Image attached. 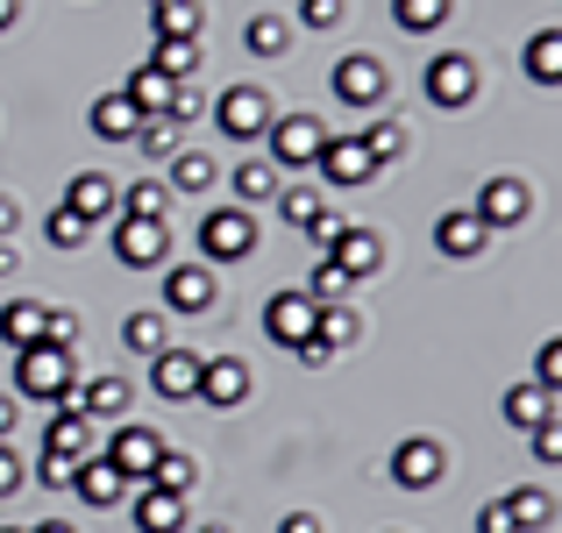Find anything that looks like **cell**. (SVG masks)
I'll return each instance as SVG.
<instances>
[{"label": "cell", "mask_w": 562, "mask_h": 533, "mask_svg": "<svg viewBox=\"0 0 562 533\" xmlns=\"http://www.w3.org/2000/svg\"><path fill=\"white\" fill-rule=\"evenodd\" d=\"M71 384H79V370H71V349H14V392L36 398V406H57V398H71Z\"/></svg>", "instance_id": "cell-1"}, {"label": "cell", "mask_w": 562, "mask_h": 533, "mask_svg": "<svg viewBox=\"0 0 562 533\" xmlns=\"http://www.w3.org/2000/svg\"><path fill=\"white\" fill-rule=\"evenodd\" d=\"M249 249H257V214L249 206L200 214V263H243Z\"/></svg>", "instance_id": "cell-2"}, {"label": "cell", "mask_w": 562, "mask_h": 533, "mask_svg": "<svg viewBox=\"0 0 562 533\" xmlns=\"http://www.w3.org/2000/svg\"><path fill=\"white\" fill-rule=\"evenodd\" d=\"M114 257H122L128 271H165V263H171V220L122 214V220H114Z\"/></svg>", "instance_id": "cell-3"}, {"label": "cell", "mask_w": 562, "mask_h": 533, "mask_svg": "<svg viewBox=\"0 0 562 533\" xmlns=\"http://www.w3.org/2000/svg\"><path fill=\"white\" fill-rule=\"evenodd\" d=\"M214 122H221L228 143H263V128H271L278 114H271V93H263V86H228L221 107H214Z\"/></svg>", "instance_id": "cell-4"}, {"label": "cell", "mask_w": 562, "mask_h": 533, "mask_svg": "<svg viewBox=\"0 0 562 533\" xmlns=\"http://www.w3.org/2000/svg\"><path fill=\"white\" fill-rule=\"evenodd\" d=\"M427 100H435L441 114L470 107V100H477V65H470L463 50H441V57H427Z\"/></svg>", "instance_id": "cell-5"}, {"label": "cell", "mask_w": 562, "mask_h": 533, "mask_svg": "<svg viewBox=\"0 0 562 533\" xmlns=\"http://www.w3.org/2000/svg\"><path fill=\"white\" fill-rule=\"evenodd\" d=\"M100 455H108V463L122 469L128 484H136V477L150 484L157 455H165V434H157V427H136V420H128V427H114V434H108V449H100Z\"/></svg>", "instance_id": "cell-6"}, {"label": "cell", "mask_w": 562, "mask_h": 533, "mask_svg": "<svg viewBox=\"0 0 562 533\" xmlns=\"http://www.w3.org/2000/svg\"><path fill=\"white\" fill-rule=\"evenodd\" d=\"M263 136H271V157H278V171H306V165L321 157V143H328V128H321L314 114H285V122H271Z\"/></svg>", "instance_id": "cell-7"}, {"label": "cell", "mask_w": 562, "mask_h": 533, "mask_svg": "<svg viewBox=\"0 0 562 533\" xmlns=\"http://www.w3.org/2000/svg\"><path fill=\"white\" fill-rule=\"evenodd\" d=\"M441 469H449V449H441L435 434H413L392 449V484H406V491H435Z\"/></svg>", "instance_id": "cell-8"}, {"label": "cell", "mask_w": 562, "mask_h": 533, "mask_svg": "<svg viewBox=\"0 0 562 533\" xmlns=\"http://www.w3.org/2000/svg\"><path fill=\"white\" fill-rule=\"evenodd\" d=\"M263 334H271L278 349L300 355L306 342H314V299H306V292H278V299L263 306Z\"/></svg>", "instance_id": "cell-9"}, {"label": "cell", "mask_w": 562, "mask_h": 533, "mask_svg": "<svg viewBox=\"0 0 562 533\" xmlns=\"http://www.w3.org/2000/svg\"><path fill=\"white\" fill-rule=\"evenodd\" d=\"M335 100L357 107V114H378L384 107V65L378 57H342L335 65Z\"/></svg>", "instance_id": "cell-10"}, {"label": "cell", "mask_w": 562, "mask_h": 533, "mask_svg": "<svg viewBox=\"0 0 562 533\" xmlns=\"http://www.w3.org/2000/svg\"><path fill=\"white\" fill-rule=\"evenodd\" d=\"M165 306L171 314H206L214 306V263H165Z\"/></svg>", "instance_id": "cell-11"}, {"label": "cell", "mask_w": 562, "mask_h": 533, "mask_svg": "<svg viewBox=\"0 0 562 533\" xmlns=\"http://www.w3.org/2000/svg\"><path fill=\"white\" fill-rule=\"evenodd\" d=\"M314 165H321V178H328V185H371V178H378L371 150H363L357 136H328V143H321V157H314Z\"/></svg>", "instance_id": "cell-12"}, {"label": "cell", "mask_w": 562, "mask_h": 533, "mask_svg": "<svg viewBox=\"0 0 562 533\" xmlns=\"http://www.w3.org/2000/svg\"><path fill=\"white\" fill-rule=\"evenodd\" d=\"M527 206H535V200H527L520 178H484V192H477V206H470V214H477L484 228H520Z\"/></svg>", "instance_id": "cell-13"}, {"label": "cell", "mask_w": 562, "mask_h": 533, "mask_svg": "<svg viewBox=\"0 0 562 533\" xmlns=\"http://www.w3.org/2000/svg\"><path fill=\"white\" fill-rule=\"evenodd\" d=\"M71 491H79V506L108 512V506H122V498H128V477L108 463V455H86V463L71 469Z\"/></svg>", "instance_id": "cell-14"}, {"label": "cell", "mask_w": 562, "mask_h": 533, "mask_svg": "<svg viewBox=\"0 0 562 533\" xmlns=\"http://www.w3.org/2000/svg\"><path fill=\"white\" fill-rule=\"evenodd\" d=\"M43 449H57V455H71V463H86V455H100V434H93V420H86L79 406H50Z\"/></svg>", "instance_id": "cell-15"}, {"label": "cell", "mask_w": 562, "mask_h": 533, "mask_svg": "<svg viewBox=\"0 0 562 533\" xmlns=\"http://www.w3.org/2000/svg\"><path fill=\"white\" fill-rule=\"evenodd\" d=\"M192 398H206V406H243L249 398V363L243 355H214V363H200V392Z\"/></svg>", "instance_id": "cell-16"}, {"label": "cell", "mask_w": 562, "mask_h": 533, "mask_svg": "<svg viewBox=\"0 0 562 533\" xmlns=\"http://www.w3.org/2000/svg\"><path fill=\"white\" fill-rule=\"evenodd\" d=\"M65 206H71V214H86V220H108V214H122V185H114L108 171H79V178H71V192H65Z\"/></svg>", "instance_id": "cell-17"}, {"label": "cell", "mask_w": 562, "mask_h": 533, "mask_svg": "<svg viewBox=\"0 0 562 533\" xmlns=\"http://www.w3.org/2000/svg\"><path fill=\"white\" fill-rule=\"evenodd\" d=\"M328 263H335V271L349 277V285H357V277H371L378 263H384V242H378L371 228H342V242L328 249Z\"/></svg>", "instance_id": "cell-18"}, {"label": "cell", "mask_w": 562, "mask_h": 533, "mask_svg": "<svg viewBox=\"0 0 562 533\" xmlns=\"http://www.w3.org/2000/svg\"><path fill=\"white\" fill-rule=\"evenodd\" d=\"M150 392L157 398H192L200 392V355H186V349L150 355Z\"/></svg>", "instance_id": "cell-19"}, {"label": "cell", "mask_w": 562, "mask_h": 533, "mask_svg": "<svg viewBox=\"0 0 562 533\" xmlns=\"http://www.w3.org/2000/svg\"><path fill=\"white\" fill-rule=\"evenodd\" d=\"M484 242H492V228H484L477 214H441V220H435V249H441V257H463V263H470Z\"/></svg>", "instance_id": "cell-20"}, {"label": "cell", "mask_w": 562, "mask_h": 533, "mask_svg": "<svg viewBox=\"0 0 562 533\" xmlns=\"http://www.w3.org/2000/svg\"><path fill=\"white\" fill-rule=\"evenodd\" d=\"M86 122H93V136H100V143H128V136L143 128V114L128 107V93H100L93 107H86Z\"/></svg>", "instance_id": "cell-21"}, {"label": "cell", "mask_w": 562, "mask_h": 533, "mask_svg": "<svg viewBox=\"0 0 562 533\" xmlns=\"http://www.w3.org/2000/svg\"><path fill=\"white\" fill-rule=\"evenodd\" d=\"M43 328H50V306H36V299L0 306V342H8V349H36Z\"/></svg>", "instance_id": "cell-22"}, {"label": "cell", "mask_w": 562, "mask_h": 533, "mask_svg": "<svg viewBox=\"0 0 562 533\" xmlns=\"http://www.w3.org/2000/svg\"><path fill=\"white\" fill-rule=\"evenodd\" d=\"M498 412H506L513 427H527V434H535L541 420H555V392H549V384H513V392L498 398Z\"/></svg>", "instance_id": "cell-23"}, {"label": "cell", "mask_w": 562, "mask_h": 533, "mask_svg": "<svg viewBox=\"0 0 562 533\" xmlns=\"http://www.w3.org/2000/svg\"><path fill=\"white\" fill-rule=\"evenodd\" d=\"M200 0H150V29H157V43H192L200 36Z\"/></svg>", "instance_id": "cell-24"}, {"label": "cell", "mask_w": 562, "mask_h": 533, "mask_svg": "<svg viewBox=\"0 0 562 533\" xmlns=\"http://www.w3.org/2000/svg\"><path fill=\"white\" fill-rule=\"evenodd\" d=\"M128 107L136 114H171V93H179V79H165V71L157 65H143V71H128Z\"/></svg>", "instance_id": "cell-25"}, {"label": "cell", "mask_w": 562, "mask_h": 533, "mask_svg": "<svg viewBox=\"0 0 562 533\" xmlns=\"http://www.w3.org/2000/svg\"><path fill=\"white\" fill-rule=\"evenodd\" d=\"M71 406H79L86 420H122V412H128V384L122 377H93V384L71 392Z\"/></svg>", "instance_id": "cell-26"}, {"label": "cell", "mask_w": 562, "mask_h": 533, "mask_svg": "<svg viewBox=\"0 0 562 533\" xmlns=\"http://www.w3.org/2000/svg\"><path fill=\"white\" fill-rule=\"evenodd\" d=\"M136 533H186V498H171V491H143L136 498Z\"/></svg>", "instance_id": "cell-27"}, {"label": "cell", "mask_w": 562, "mask_h": 533, "mask_svg": "<svg viewBox=\"0 0 562 533\" xmlns=\"http://www.w3.org/2000/svg\"><path fill=\"white\" fill-rule=\"evenodd\" d=\"M520 65H527V79H535V86H562V29H535Z\"/></svg>", "instance_id": "cell-28"}, {"label": "cell", "mask_w": 562, "mask_h": 533, "mask_svg": "<svg viewBox=\"0 0 562 533\" xmlns=\"http://www.w3.org/2000/svg\"><path fill=\"white\" fill-rule=\"evenodd\" d=\"M278 192V165L271 157H243L235 165V206H263Z\"/></svg>", "instance_id": "cell-29"}, {"label": "cell", "mask_w": 562, "mask_h": 533, "mask_svg": "<svg viewBox=\"0 0 562 533\" xmlns=\"http://www.w3.org/2000/svg\"><path fill=\"white\" fill-rule=\"evenodd\" d=\"M122 342L136 349V355H165V349H171V328H165V314H157V306L128 314V320H122Z\"/></svg>", "instance_id": "cell-30"}, {"label": "cell", "mask_w": 562, "mask_h": 533, "mask_svg": "<svg viewBox=\"0 0 562 533\" xmlns=\"http://www.w3.org/2000/svg\"><path fill=\"white\" fill-rule=\"evenodd\" d=\"M357 334H363V320L349 314V306H314V342L328 349V355H335V349H349Z\"/></svg>", "instance_id": "cell-31"}, {"label": "cell", "mask_w": 562, "mask_h": 533, "mask_svg": "<svg viewBox=\"0 0 562 533\" xmlns=\"http://www.w3.org/2000/svg\"><path fill=\"white\" fill-rule=\"evenodd\" d=\"M506 512H513V526H520V533H535V526L555 520V498L541 491V484H520V491H506Z\"/></svg>", "instance_id": "cell-32"}, {"label": "cell", "mask_w": 562, "mask_h": 533, "mask_svg": "<svg viewBox=\"0 0 562 533\" xmlns=\"http://www.w3.org/2000/svg\"><path fill=\"white\" fill-rule=\"evenodd\" d=\"M456 0H392V22L406 29V36H435L441 22H449Z\"/></svg>", "instance_id": "cell-33"}, {"label": "cell", "mask_w": 562, "mask_h": 533, "mask_svg": "<svg viewBox=\"0 0 562 533\" xmlns=\"http://www.w3.org/2000/svg\"><path fill=\"white\" fill-rule=\"evenodd\" d=\"M243 43H249V57H285L292 50V22L285 14H257V22L243 29Z\"/></svg>", "instance_id": "cell-34"}, {"label": "cell", "mask_w": 562, "mask_h": 533, "mask_svg": "<svg viewBox=\"0 0 562 533\" xmlns=\"http://www.w3.org/2000/svg\"><path fill=\"white\" fill-rule=\"evenodd\" d=\"M363 150H371V165H398V157H406V122H398V114H392V122H371V128H363Z\"/></svg>", "instance_id": "cell-35"}, {"label": "cell", "mask_w": 562, "mask_h": 533, "mask_svg": "<svg viewBox=\"0 0 562 533\" xmlns=\"http://www.w3.org/2000/svg\"><path fill=\"white\" fill-rule=\"evenodd\" d=\"M128 143H136L143 157H179V150H186V143H179V122H171V114H143V128H136Z\"/></svg>", "instance_id": "cell-36"}, {"label": "cell", "mask_w": 562, "mask_h": 533, "mask_svg": "<svg viewBox=\"0 0 562 533\" xmlns=\"http://www.w3.org/2000/svg\"><path fill=\"white\" fill-rule=\"evenodd\" d=\"M150 484H157V491H171V498H192V484H200V469H192V455L165 449V455H157V469H150Z\"/></svg>", "instance_id": "cell-37"}, {"label": "cell", "mask_w": 562, "mask_h": 533, "mask_svg": "<svg viewBox=\"0 0 562 533\" xmlns=\"http://www.w3.org/2000/svg\"><path fill=\"white\" fill-rule=\"evenodd\" d=\"M214 178H221L214 157H200V150H179V157H171V185H179V192H214Z\"/></svg>", "instance_id": "cell-38"}, {"label": "cell", "mask_w": 562, "mask_h": 533, "mask_svg": "<svg viewBox=\"0 0 562 533\" xmlns=\"http://www.w3.org/2000/svg\"><path fill=\"white\" fill-rule=\"evenodd\" d=\"M165 178H136V185L122 192V214H136V220H165Z\"/></svg>", "instance_id": "cell-39"}, {"label": "cell", "mask_w": 562, "mask_h": 533, "mask_svg": "<svg viewBox=\"0 0 562 533\" xmlns=\"http://www.w3.org/2000/svg\"><path fill=\"white\" fill-rule=\"evenodd\" d=\"M157 71H165V79H192V71H200V43H157V57H150Z\"/></svg>", "instance_id": "cell-40"}, {"label": "cell", "mask_w": 562, "mask_h": 533, "mask_svg": "<svg viewBox=\"0 0 562 533\" xmlns=\"http://www.w3.org/2000/svg\"><path fill=\"white\" fill-rule=\"evenodd\" d=\"M342 292H349V277L335 271L328 257H321V263H314V277H306V299H314V306H342Z\"/></svg>", "instance_id": "cell-41"}, {"label": "cell", "mask_w": 562, "mask_h": 533, "mask_svg": "<svg viewBox=\"0 0 562 533\" xmlns=\"http://www.w3.org/2000/svg\"><path fill=\"white\" fill-rule=\"evenodd\" d=\"M43 235H50V249H79L86 235H93V220H86V214H71V206H57V214H50V228H43Z\"/></svg>", "instance_id": "cell-42"}, {"label": "cell", "mask_w": 562, "mask_h": 533, "mask_svg": "<svg viewBox=\"0 0 562 533\" xmlns=\"http://www.w3.org/2000/svg\"><path fill=\"white\" fill-rule=\"evenodd\" d=\"M71 469H79V463H71V455H57V449L36 455V484H43V491H71Z\"/></svg>", "instance_id": "cell-43"}, {"label": "cell", "mask_w": 562, "mask_h": 533, "mask_svg": "<svg viewBox=\"0 0 562 533\" xmlns=\"http://www.w3.org/2000/svg\"><path fill=\"white\" fill-rule=\"evenodd\" d=\"M535 384H549V392L562 398V334H549V342L535 349Z\"/></svg>", "instance_id": "cell-44"}, {"label": "cell", "mask_w": 562, "mask_h": 533, "mask_svg": "<svg viewBox=\"0 0 562 533\" xmlns=\"http://www.w3.org/2000/svg\"><path fill=\"white\" fill-rule=\"evenodd\" d=\"M278 214H285V220H292V228H306V220H314V214H321V192H314V185H292V192H285V200H278Z\"/></svg>", "instance_id": "cell-45"}, {"label": "cell", "mask_w": 562, "mask_h": 533, "mask_svg": "<svg viewBox=\"0 0 562 533\" xmlns=\"http://www.w3.org/2000/svg\"><path fill=\"white\" fill-rule=\"evenodd\" d=\"M349 14V0H300V22L306 29H335Z\"/></svg>", "instance_id": "cell-46"}, {"label": "cell", "mask_w": 562, "mask_h": 533, "mask_svg": "<svg viewBox=\"0 0 562 533\" xmlns=\"http://www.w3.org/2000/svg\"><path fill=\"white\" fill-rule=\"evenodd\" d=\"M527 449H535V463H562V420H541Z\"/></svg>", "instance_id": "cell-47"}, {"label": "cell", "mask_w": 562, "mask_h": 533, "mask_svg": "<svg viewBox=\"0 0 562 533\" xmlns=\"http://www.w3.org/2000/svg\"><path fill=\"white\" fill-rule=\"evenodd\" d=\"M477 533H520L513 512H506V498H484V506H477Z\"/></svg>", "instance_id": "cell-48"}, {"label": "cell", "mask_w": 562, "mask_h": 533, "mask_svg": "<svg viewBox=\"0 0 562 533\" xmlns=\"http://www.w3.org/2000/svg\"><path fill=\"white\" fill-rule=\"evenodd\" d=\"M342 228H349V220H342V214H328V206H321V214L306 220V235H314L321 249H335V242H342Z\"/></svg>", "instance_id": "cell-49"}, {"label": "cell", "mask_w": 562, "mask_h": 533, "mask_svg": "<svg viewBox=\"0 0 562 533\" xmlns=\"http://www.w3.org/2000/svg\"><path fill=\"white\" fill-rule=\"evenodd\" d=\"M14 484H22V463H14V449H8V441H0V498H8Z\"/></svg>", "instance_id": "cell-50"}, {"label": "cell", "mask_w": 562, "mask_h": 533, "mask_svg": "<svg viewBox=\"0 0 562 533\" xmlns=\"http://www.w3.org/2000/svg\"><path fill=\"white\" fill-rule=\"evenodd\" d=\"M278 533H321V520H314V512H285V520H278Z\"/></svg>", "instance_id": "cell-51"}, {"label": "cell", "mask_w": 562, "mask_h": 533, "mask_svg": "<svg viewBox=\"0 0 562 533\" xmlns=\"http://www.w3.org/2000/svg\"><path fill=\"white\" fill-rule=\"evenodd\" d=\"M8 235H14V200L0 192V242H8Z\"/></svg>", "instance_id": "cell-52"}, {"label": "cell", "mask_w": 562, "mask_h": 533, "mask_svg": "<svg viewBox=\"0 0 562 533\" xmlns=\"http://www.w3.org/2000/svg\"><path fill=\"white\" fill-rule=\"evenodd\" d=\"M8 434H14V398L0 392V441H8Z\"/></svg>", "instance_id": "cell-53"}, {"label": "cell", "mask_w": 562, "mask_h": 533, "mask_svg": "<svg viewBox=\"0 0 562 533\" xmlns=\"http://www.w3.org/2000/svg\"><path fill=\"white\" fill-rule=\"evenodd\" d=\"M14 271H22V263H14V249L0 242V277H14Z\"/></svg>", "instance_id": "cell-54"}, {"label": "cell", "mask_w": 562, "mask_h": 533, "mask_svg": "<svg viewBox=\"0 0 562 533\" xmlns=\"http://www.w3.org/2000/svg\"><path fill=\"white\" fill-rule=\"evenodd\" d=\"M14 14H22V0H0V29H14Z\"/></svg>", "instance_id": "cell-55"}, {"label": "cell", "mask_w": 562, "mask_h": 533, "mask_svg": "<svg viewBox=\"0 0 562 533\" xmlns=\"http://www.w3.org/2000/svg\"><path fill=\"white\" fill-rule=\"evenodd\" d=\"M36 533H71V526H65V520H50V526H36Z\"/></svg>", "instance_id": "cell-56"}, {"label": "cell", "mask_w": 562, "mask_h": 533, "mask_svg": "<svg viewBox=\"0 0 562 533\" xmlns=\"http://www.w3.org/2000/svg\"><path fill=\"white\" fill-rule=\"evenodd\" d=\"M200 533H228V526H221V520H214V526H200Z\"/></svg>", "instance_id": "cell-57"}]
</instances>
